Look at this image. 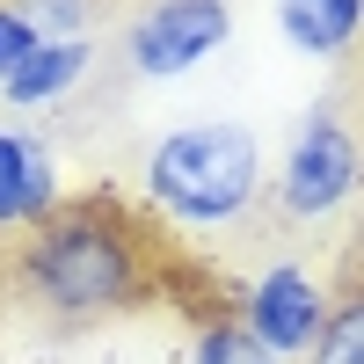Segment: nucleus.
Masks as SVG:
<instances>
[{"label":"nucleus","instance_id":"obj_10","mask_svg":"<svg viewBox=\"0 0 364 364\" xmlns=\"http://www.w3.org/2000/svg\"><path fill=\"white\" fill-rule=\"evenodd\" d=\"M8 8L37 29L44 44H66V37H87V22H95V0H8Z\"/></svg>","mask_w":364,"mask_h":364},{"label":"nucleus","instance_id":"obj_3","mask_svg":"<svg viewBox=\"0 0 364 364\" xmlns=\"http://www.w3.org/2000/svg\"><path fill=\"white\" fill-rule=\"evenodd\" d=\"M364 182V154H357V132L336 117V102H314L299 117V132L284 146V168H277V204L291 219H328L343 211Z\"/></svg>","mask_w":364,"mask_h":364},{"label":"nucleus","instance_id":"obj_11","mask_svg":"<svg viewBox=\"0 0 364 364\" xmlns=\"http://www.w3.org/2000/svg\"><path fill=\"white\" fill-rule=\"evenodd\" d=\"M190 364H277L248 328H240V314L233 321H211L204 336H197V350H190Z\"/></svg>","mask_w":364,"mask_h":364},{"label":"nucleus","instance_id":"obj_12","mask_svg":"<svg viewBox=\"0 0 364 364\" xmlns=\"http://www.w3.org/2000/svg\"><path fill=\"white\" fill-rule=\"evenodd\" d=\"M37 44H44V37H37V29H29V22L8 8V0H0V80H8V73H22L29 58H37Z\"/></svg>","mask_w":364,"mask_h":364},{"label":"nucleus","instance_id":"obj_1","mask_svg":"<svg viewBox=\"0 0 364 364\" xmlns=\"http://www.w3.org/2000/svg\"><path fill=\"white\" fill-rule=\"evenodd\" d=\"M15 291L51 321H102L154 291V240L117 204H58L15 248Z\"/></svg>","mask_w":364,"mask_h":364},{"label":"nucleus","instance_id":"obj_9","mask_svg":"<svg viewBox=\"0 0 364 364\" xmlns=\"http://www.w3.org/2000/svg\"><path fill=\"white\" fill-rule=\"evenodd\" d=\"M299 364H364V284H343L328 299V321Z\"/></svg>","mask_w":364,"mask_h":364},{"label":"nucleus","instance_id":"obj_2","mask_svg":"<svg viewBox=\"0 0 364 364\" xmlns=\"http://www.w3.org/2000/svg\"><path fill=\"white\" fill-rule=\"evenodd\" d=\"M146 197L175 226H233L262 197V146L248 124H182L146 154Z\"/></svg>","mask_w":364,"mask_h":364},{"label":"nucleus","instance_id":"obj_8","mask_svg":"<svg viewBox=\"0 0 364 364\" xmlns=\"http://www.w3.org/2000/svg\"><path fill=\"white\" fill-rule=\"evenodd\" d=\"M87 66H95V37L37 44V58H29L22 73H8V80H0V95H8L15 109H44V102H66L73 87L87 80Z\"/></svg>","mask_w":364,"mask_h":364},{"label":"nucleus","instance_id":"obj_7","mask_svg":"<svg viewBox=\"0 0 364 364\" xmlns=\"http://www.w3.org/2000/svg\"><path fill=\"white\" fill-rule=\"evenodd\" d=\"M277 29L299 58H343L364 37V0H277Z\"/></svg>","mask_w":364,"mask_h":364},{"label":"nucleus","instance_id":"obj_5","mask_svg":"<svg viewBox=\"0 0 364 364\" xmlns=\"http://www.w3.org/2000/svg\"><path fill=\"white\" fill-rule=\"evenodd\" d=\"M321 321H328V291L306 262H269L262 277L240 291V328L277 357V364H299L314 350L321 336Z\"/></svg>","mask_w":364,"mask_h":364},{"label":"nucleus","instance_id":"obj_6","mask_svg":"<svg viewBox=\"0 0 364 364\" xmlns=\"http://www.w3.org/2000/svg\"><path fill=\"white\" fill-rule=\"evenodd\" d=\"M58 204H66V197H58L51 146L29 132V124H8V117H0V226L37 233Z\"/></svg>","mask_w":364,"mask_h":364},{"label":"nucleus","instance_id":"obj_4","mask_svg":"<svg viewBox=\"0 0 364 364\" xmlns=\"http://www.w3.org/2000/svg\"><path fill=\"white\" fill-rule=\"evenodd\" d=\"M226 37H233V8L226 0H154V8L124 29V66L146 73V80H182Z\"/></svg>","mask_w":364,"mask_h":364}]
</instances>
